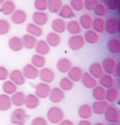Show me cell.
<instances>
[{"label": "cell", "mask_w": 120, "mask_h": 125, "mask_svg": "<svg viewBox=\"0 0 120 125\" xmlns=\"http://www.w3.org/2000/svg\"><path fill=\"white\" fill-rule=\"evenodd\" d=\"M9 77V72L5 66H0V81H5Z\"/></svg>", "instance_id": "cell-50"}, {"label": "cell", "mask_w": 120, "mask_h": 125, "mask_svg": "<svg viewBox=\"0 0 120 125\" xmlns=\"http://www.w3.org/2000/svg\"><path fill=\"white\" fill-rule=\"evenodd\" d=\"M11 107H12L11 96L7 94H1L0 95V111H8Z\"/></svg>", "instance_id": "cell-36"}, {"label": "cell", "mask_w": 120, "mask_h": 125, "mask_svg": "<svg viewBox=\"0 0 120 125\" xmlns=\"http://www.w3.org/2000/svg\"><path fill=\"white\" fill-rule=\"evenodd\" d=\"M46 42H47V44L50 47H57L60 44V42H61V38H60L59 34L51 31V33H48L47 37H46Z\"/></svg>", "instance_id": "cell-26"}, {"label": "cell", "mask_w": 120, "mask_h": 125, "mask_svg": "<svg viewBox=\"0 0 120 125\" xmlns=\"http://www.w3.org/2000/svg\"><path fill=\"white\" fill-rule=\"evenodd\" d=\"M48 98L52 103H60L61 100H64L65 94L60 87H55V89H51V91L48 94Z\"/></svg>", "instance_id": "cell-11"}, {"label": "cell", "mask_w": 120, "mask_h": 125, "mask_svg": "<svg viewBox=\"0 0 120 125\" xmlns=\"http://www.w3.org/2000/svg\"><path fill=\"white\" fill-rule=\"evenodd\" d=\"M71 8L73 10H82L84 0H71Z\"/></svg>", "instance_id": "cell-47"}, {"label": "cell", "mask_w": 120, "mask_h": 125, "mask_svg": "<svg viewBox=\"0 0 120 125\" xmlns=\"http://www.w3.org/2000/svg\"><path fill=\"white\" fill-rule=\"evenodd\" d=\"M61 7H63L61 0H47V9L51 13H59Z\"/></svg>", "instance_id": "cell-34"}, {"label": "cell", "mask_w": 120, "mask_h": 125, "mask_svg": "<svg viewBox=\"0 0 120 125\" xmlns=\"http://www.w3.org/2000/svg\"><path fill=\"white\" fill-rule=\"evenodd\" d=\"M21 41H22V46H24L25 48H28V50L34 48L35 44H37V38L33 37V35H30V34H28V33L21 38Z\"/></svg>", "instance_id": "cell-24"}, {"label": "cell", "mask_w": 120, "mask_h": 125, "mask_svg": "<svg viewBox=\"0 0 120 125\" xmlns=\"http://www.w3.org/2000/svg\"><path fill=\"white\" fill-rule=\"evenodd\" d=\"M93 10H94V13H95L97 17H102V18H103L104 16L107 14V8L104 7V4H100V3L97 4V7H95Z\"/></svg>", "instance_id": "cell-43"}, {"label": "cell", "mask_w": 120, "mask_h": 125, "mask_svg": "<svg viewBox=\"0 0 120 125\" xmlns=\"http://www.w3.org/2000/svg\"><path fill=\"white\" fill-rule=\"evenodd\" d=\"M24 105H26V108L29 109H34L39 105V98L35 94H29L25 95V100H24Z\"/></svg>", "instance_id": "cell-16"}, {"label": "cell", "mask_w": 120, "mask_h": 125, "mask_svg": "<svg viewBox=\"0 0 120 125\" xmlns=\"http://www.w3.org/2000/svg\"><path fill=\"white\" fill-rule=\"evenodd\" d=\"M26 31H28V34L33 35V37H41L42 34H43V30H42L41 26L35 25V23H29L28 26H26Z\"/></svg>", "instance_id": "cell-38"}, {"label": "cell", "mask_w": 120, "mask_h": 125, "mask_svg": "<svg viewBox=\"0 0 120 125\" xmlns=\"http://www.w3.org/2000/svg\"><path fill=\"white\" fill-rule=\"evenodd\" d=\"M26 120H28V115H26V112L22 108L14 109L12 115H11V121L14 125H24L26 123Z\"/></svg>", "instance_id": "cell-2"}, {"label": "cell", "mask_w": 120, "mask_h": 125, "mask_svg": "<svg viewBox=\"0 0 120 125\" xmlns=\"http://www.w3.org/2000/svg\"><path fill=\"white\" fill-rule=\"evenodd\" d=\"M119 4H120V0H104V7L107 9H111V10L118 9Z\"/></svg>", "instance_id": "cell-46"}, {"label": "cell", "mask_w": 120, "mask_h": 125, "mask_svg": "<svg viewBox=\"0 0 120 125\" xmlns=\"http://www.w3.org/2000/svg\"><path fill=\"white\" fill-rule=\"evenodd\" d=\"M24 100H25V94L22 91H16L14 94H12V96H11L12 105H16V107L24 105Z\"/></svg>", "instance_id": "cell-28"}, {"label": "cell", "mask_w": 120, "mask_h": 125, "mask_svg": "<svg viewBox=\"0 0 120 125\" xmlns=\"http://www.w3.org/2000/svg\"><path fill=\"white\" fill-rule=\"evenodd\" d=\"M32 125H47V120L44 117H34L32 120Z\"/></svg>", "instance_id": "cell-49"}, {"label": "cell", "mask_w": 120, "mask_h": 125, "mask_svg": "<svg viewBox=\"0 0 120 125\" xmlns=\"http://www.w3.org/2000/svg\"><path fill=\"white\" fill-rule=\"evenodd\" d=\"M84 46H85V39H84V35H81V34L72 35L68 41V47L72 51H78Z\"/></svg>", "instance_id": "cell-4"}, {"label": "cell", "mask_w": 120, "mask_h": 125, "mask_svg": "<svg viewBox=\"0 0 120 125\" xmlns=\"http://www.w3.org/2000/svg\"><path fill=\"white\" fill-rule=\"evenodd\" d=\"M65 27H67V23H65V21L63 18H55L51 23V29H52L54 33H56V34L64 33Z\"/></svg>", "instance_id": "cell-17"}, {"label": "cell", "mask_w": 120, "mask_h": 125, "mask_svg": "<svg viewBox=\"0 0 120 125\" xmlns=\"http://www.w3.org/2000/svg\"><path fill=\"white\" fill-rule=\"evenodd\" d=\"M80 26H81V29H85V30H89V29H91V23H93V18L90 17L89 14H82L80 17Z\"/></svg>", "instance_id": "cell-39"}, {"label": "cell", "mask_w": 120, "mask_h": 125, "mask_svg": "<svg viewBox=\"0 0 120 125\" xmlns=\"http://www.w3.org/2000/svg\"><path fill=\"white\" fill-rule=\"evenodd\" d=\"M78 116L82 120H89L93 116L91 105H89V104H81L80 107H78Z\"/></svg>", "instance_id": "cell-23"}, {"label": "cell", "mask_w": 120, "mask_h": 125, "mask_svg": "<svg viewBox=\"0 0 120 125\" xmlns=\"http://www.w3.org/2000/svg\"><path fill=\"white\" fill-rule=\"evenodd\" d=\"M57 125H73V123H72L71 120H64V119H63Z\"/></svg>", "instance_id": "cell-51"}, {"label": "cell", "mask_w": 120, "mask_h": 125, "mask_svg": "<svg viewBox=\"0 0 120 125\" xmlns=\"http://www.w3.org/2000/svg\"><path fill=\"white\" fill-rule=\"evenodd\" d=\"M99 83H100V86H102V87H104V89H110V87H114L115 80H114V77H112V74L103 73L102 76L99 77Z\"/></svg>", "instance_id": "cell-18"}, {"label": "cell", "mask_w": 120, "mask_h": 125, "mask_svg": "<svg viewBox=\"0 0 120 125\" xmlns=\"http://www.w3.org/2000/svg\"><path fill=\"white\" fill-rule=\"evenodd\" d=\"M104 115V119L110 123H119L120 120V113H119V109L115 107V105H108L106 108V111L103 112Z\"/></svg>", "instance_id": "cell-3"}, {"label": "cell", "mask_w": 120, "mask_h": 125, "mask_svg": "<svg viewBox=\"0 0 120 125\" xmlns=\"http://www.w3.org/2000/svg\"><path fill=\"white\" fill-rule=\"evenodd\" d=\"M4 1H5V0H0V5H1V4L4 3Z\"/></svg>", "instance_id": "cell-58"}, {"label": "cell", "mask_w": 120, "mask_h": 125, "mask_svg": "<svg viewBox=\"0 0 120 125\" xmlns=\"http://www.w3.org/2000/svg\"><path fill=\"white\" fill-rule=\"evenodd\" d=\"M26 17H28V14H26L25 10L16 9L12 14H11V21L13 23H16V25H21V23H24L26 21Z\"/></svg>", "instance_id": "cell-10"}, {"label": "cell", "mask_w": 120, "mask_h": 125, "mask_svg": "<svg viewBox=\"0 0 120 125\" xmlns=\"http://www.w3.org/2000/svg\"><path fill=\"white\" fill-rule=\"evenodd\" d=\"M30 62H32V65H34L35 68L41 69V68H43L44 64H46V59H44V56H42V55L35 53L32 56V61Z\"/></svg>", "instance_id": "cell-40"}, {"label": "cell", "mask_w": 120, "mask_h": 125, "mask_svg": "<svg viewBox=\"0 0 120 125\" xmlns=\"http://www.w3.org/2000/svg\"><path fill=\"white\" fill-rule=\"evenodd\" d=\"M34 48H35V52L38 55H42V56H44V55H47L50 52V46L47 44L46 41H38Z\"/></svg>", "instance_id": "cell-29"}, {"label": "cell", "mask_w": 120, "mask_h": 125, "mask_svg": "<svg viewBox=\"0 0 120 125\" xmlns=\"http://www.w3.org/2000/svg\"><path fill=\"white\" fill-rule=\"evenodd\" d=\"M118 33L120 34V21H119V26H118Z\"/></svg>", "instance_id": "cell-54"}, {"label": "cell", "mask_w": 120, "mask_h": 125, "mask_svg": "<svg viewBox=\"0 0 120 125\" xmlns=\"http://www.w3.org/2000/svg\"><path fill=\"white\" fill-rule=\"evenodd\" d=\"M56 68H57V70H59L60 73H68V70L72 68V62H71L69 59L63 57V59H60V60L56 62Z\"/></svg>", "instance_id": "cell-22"}, {"label": "cell", "mask_w": 120, "mask_h": 125, "mask_svg": "<svg viewBox=\"0 0 120 125\" xmlns=\"http://www.w3.org/2000/svg\"><path fill=\"white\" fill-rule=\"evenodd\" d=\"M48 21V14L46 12H34L33 13V23H35L38 26H43Z\"/></svg>", "instance_id": "cell-14"}, {"label": "cell", "mask_w": 120, "mask_h": 125, "mask_svg": "<svg viewBox=\"0 0 120 125\" xmlns=\"http://www.w3.org/2000/svg\"><path fill=\"white\" fill-rule=\"evenodd\" d=\"M12 125H14V124H12Z\"/></svg>", "instance_id": "cell-59"}, {"label": "cell", "mask_w": 120, "mask_h": 125, "mask_svg": "<svg viewBox=\"0 0 120 125\" xmlns=\"http://www.w3.org/2000/svg\"><path fill=\"white\" fill-rule=\"evenodd\" d=\"M108 102L107 100H95L91 105V111L95 115H103V112L106 111V108L108 107Z\"/></svg>", "instance_id": "cell-15"}, {"label": "cell", "mask_w": 120, "mask_h": 125, "mask_svg": "<svg viewBox=\"0 0 120 125\" xmlns=\"http://www.w3.org/2000/svg\"><path fill=\"white\" fill-rule=\"evenodd\" d=\"M98 3L99 0H84V8H86L87 10H93Z\"/></svg>", "instance_id": "cell-48"}, {"label": "cell", "mask_w": 120, "mask_h": 125, "mask_svg": "<svg viewBox=\"0 0 120 125\" xmlns=\"http://www.w3.org/2000/svg\"><path fill=\"white\" fill-rule=\"evenodd\" d=\"M21 72H22L25 78H28V80H34V78H37L38 74H39V69L35 68V66L32 65V64H26L24 68H22Z\"/></svg>", "instance_id": "cell-6"}, {"label": "cell", "mask_w": 120, "mask_h": 125, "mask_svg": "<svg viewBox=\"0 0 120 125\" xmlns=\"http://www.w3.org/2000/svg\"><path fill=\"white\" fill-rule=\"evenodd\" d=\"M65 30H68L69 34L76 35V34H80L82 29H81L78 21H69V22L67 23V27H65Z\"/></svg>", "instance_id": "cell-37"}, {"label": "cell", "mask_w": 120, "mask_h": 125, "mask_svg": "<svg viewBox=\"0 0 120 125\" xmlns=\"http://www.w3.org/2000/svg\"><path fill=\"white\" fill-rule=\"evenodd\" d=\"M64 119V112L59 107H51L47 111V120L51 124H59Z\"/></svg>", "instance_id": "cell-1"}, {"label": "cell", "mask_w": 120, "mask_h": 125, "mask_svg": "<svg viewBox=\"0 0 120 125\" xmlns=\"http://www.w3.org/2000/svg\"><path fill=\"white\" fill-rule=\"evenodd\" d=\"M14 10H16V5H14V3L12 0H5V1L0 5V12L5 16H11Z\"/></svg>", "instance_id": "cell-21"}, {"label": "cell", "mask_w": 120, "mask_h": 125, "mask_svg": "<svg viewBox=\"0 0 120 125\" xmlns=\"http://www.w3.org/2000/svg\"><path fill=\"white\" fill-rule=\"evenodd\" d=\"M118 98H119V91L115 87L106 89V96H104V100H107L108 103H114V102L118 100Z\"/></svg>", "instance_id": "cell-33"}, {"label": "cell", "mask_w": 120, "mask_h": 125, "mask_svg": "<svg viewBox=\"0 0 120 125\" xmlns=\"http://www.w3.org/2000/svg\"><path fill=\"white\" fill-rule=\"evenodd\" d=\"M8 47L11 51H13V52H18V51H21L24 48V46H22V41L20 37H12L8 41Z\"/></svg>", "instance_id": "cell-20"}, {"label": "cell", "mask_w": 120, "mask_h": 125, "mask_svg": "<svg viewBox=\"0 0 120 125\" xmlns=\"http://www.w3.org/2000/svg\"><path fill=\"white\" fill-rule=\"evenodd\" d=\"M104 22H106V20H103L102 17H97L93 20V23H91V29L97 31L98 34L103 33L104 31Z\"/></svg>", "instance_id": "cell-32"}, {"label": "cell", "mask_w": 120, "mask_h": 125, "mask_svg": "<svg viewBox=\"0 0 120 125\" xmlns=\"http://www.w3.org/2000/svg\"><path fill=\"white\" fill-rule=\"evenodd\" d=\"M11 25L7 20H0V35H4L7 33H9Z\"/></svg>", "instance_id": "cell-45"}, {"label": "cell", "mask_w": 120, "mask_h": 125, "mask_svg": "<svg viewBox=\"0 0 120 125\" xmlns=\"http://www.w3.org/2000/svg\"><path fill=\"white\" fill-rule=\"evenodd\" d=\"M82 73L84 72L80 66H72V68L68 70V78L73 82H78V81H81Z\"/></svg>", "instance_id": "cell-19"}, {"label": "cell", "mask_w": 120, "mask_h": 125, "mask_svg": "<svg viewBox=\"0 0 120 125\" xmlns=\"http://www.w3.org/2000/svg\"><path fill=\"white\" fill-rule=\"evenodd\" d=\"M78 125H93V124L90 123V120H81Z\"/></svg>", "instance_id": "cell-53"}, {"label": "cell", "mask_w": 120, "mask_h": 125, "mask_svg": "<svg viewBox=\"0 0 120 125\" xmlns=\"http://www.w3.org/2000/svg\"><path fill=\"white\" fill-rule=\"evenodd\" d=\"M93 125H104L103 123H97V124H93Z\"/></svg>", "instance_id": "cell-56"}, {"label": "cell", "mask_w": 120, "mask_h": 125, "mask_svg": "<svg viewBox=\"0 0 120 125\" xmlns=\"http://www.w3.org/2000/svg\"><path fill=\"white\" fill-rule=\"evenodd\" d=\"M102 68L106 74H115V68H116V60L112 57H106L102 61Z\"/></svg>", "instance_id": "cell-7"}, {"label": "cell", "mask_w": 120, "mask_h": 125, "mask_svg": "<svg viewBox=\"0 0 120 125\" xmlns=\"http://www.w3.org/2000/svg\"><path fill=\"white\" fill-rule=\"evenodd\" d=\"M3 91H4V94H7V95H12V94H14L17 91V85H14L12 81H4V83H3Z\"/></svg>", "instance_id": "cell-41"}, {"label": "cell", "mask_w": 120, "mask_h": 125, "mask_svg": "<svg viewBox=\"0 0 120 125\" xmlns=\"http://www.w3.org/2000/svg\"><path fill=\"white\" fill-rule=\"evenodd\" d=\"M89 73H90L94 78L99 80V77L102 76L104 72H103V68H102V65H100L99 62H93V64L90 65V68H89Z\"/></svg>", "instance_id": "cell-30"}, {"label": "cell", "mask_w": 120, "mask_h": 125, "mask_svg": "<svg viewBox=\"0 0 120 125\" xmlns=\"http://www.w3.org/2000/svg\"><path fill=\"white\" fill-rule=\"evenodd\" d=\"M59 16L60 18H73L76 16V12L71 8V5H63L59 10Z\"/></svg>", "instance_id": "cell-31"}, {"label": "cell", "mask_w": 120, "mask_h": 125, "mask_svg": "<svg viewBox=\"0 0 120 125\" xmlns=\"http://www.w3.org/2000/svg\"><path fill=\"white\" fill-rule=\"evenodd\" d=\"M116 10H118V13L120 14V4H119V7H118V9H116Z\"/></svg>", "instance_id": "cell-55"}, {"label": "cell", "mask_w": 120, "mask_h": 125, "mask_svg": "<svg viewBox=\"0 0 120 125\" xmlns=\"http://www.w3.org/2000/svg\"><path fill=\"white\" fill-rule=\"evenodd\" d=\"M108 125H119V124H118V123H110Z\"/></svg>", "instance_id": "cell-57"}, {"label": "cell", "mask_w": 120, "mask_h": 125, "mask_svg": "<svg viewBox=\"0 0 120 125\" xmlns=\"http://www.w3.org/2000/svg\"><path fill=\"white\" fill-rule=\"evenodd\" d=\"M73 86H75V82L71 81L68 77H64L60 80V89L63 91H69V90L73 89Z\"/></svg>", "instance_id": "cell-42"}, {"label": "cell", "mask_w": 120, "mask_h": 125, "mask_svg": "<svg viewBox=\"0 0 120 125\" xmlns=\"http://www.w3.org/2000/svg\"><path fill=\"white\" fill-rule=\"evenodd\" d=\"M118 26H119V20L111 17L106 20V22H104V31L108 34H116L118 33Z\"/></svg>", "instance_id": "cell-8"}, {"label": "cell", "mask_w": 120, "mask_h": 125, "mask_svg": "<svg viewBox=\"0 0 120 125\" xmlns=\"http://www.w3.org/2000/svg\"><path fill=\"white\" fill-rule=\"evenodd\" d=\"M50 91H51V87H50L48 83H44V82H41L35 86V95L39 98V99H43V98H47Z\"/></svg>", "instance_id": "cell-9"}, {"label": "cell", "mask_w": 120, "mask_h": 125, "mask_svg": "<svg viewBox=\"0 0 120 125\" xmlns=\"http://www.w3.org/2000/svg\"><path fill=\"white\" fill-rule=\"evenodd\" d=\"M34 8L38 12H44L47 9V0H34Z\"/></svg>", "instance_id": "cell-44"}, {"label": "cell", "mask_w": 120, "mask_h": 125, "mask_svg": "<svg viewBox=\"0 0 120 125\" xmlns=\"http://www.w3.org/2000/svg\"><path fill=\"white\" fill-rule=\"evenodd\" d=\"M91 90H93V98L95 100H104V96H106V89L104 87H102L100 85H97Z\"/></svg>", "instance_id": "cell-35"}, {"label": "cell", "mask_w": 120, "mask_h": 125, "mask_svg": "<svg viewBox=\"0 0 120 125\" xmlns=\"http://www.w3.org/2000/svg\"><path fill=\"white\" fill-rule=\"evenodd\" d=\"M107 50L111 53H120V38H112L107 42Z\"/></svg>", "instance_id": "cell-27"}, {"label": "cell", "mask_w": 120, "mask_h": 125, "mask_svg": "<svg viewBox=\"0 0 120 125\" xmlns=\"http://www.w3.org/2000/svg\"><path fill=\"white\" fill-rule=\"evenodd\" d=\"M38 77L41 78L42 82H44V83H50V82H52L54 80H55V73H54L50 68L43 66V68L39 69V74H38Z\"/></svg>", "instance_id": "cell-5"}, {"label": "cell", "mask_w": 120, "mask_h": 125, "mask_svg": "<svg viewBox=\"0 0 120 125\" xmlns=\"http://www.w3.org/2000/svg\"><path fill=\"white\" fill-rule=\"evenodd\" d=\"M84 39H85V43H90V44H94L99 41V34L94 31L93 29H89L85 31V35H84Z\"/></svg>", "instance_id": "cell-25"}, {"label": "cell", "mask_w": 120, "mask_h": 125, "mask_svg": "<svg viewBox=\"0 0 120 125\" xmlns=\"http://www.w3.org/2000/svg\"><path fill=\"white\" fill-rule=\"evenodd\" d=\"M9 80L12 81L14 85L20 86V85H24V83H25V80H26V78L24 77V74H22L21 70L14 69V70H12V72H9Z\"/></svg>", "instance_id": "cell-12"}, {"label": "cell", "mask_w": 120, "mask_h": 125, "mask_svg": "<svg viewBox=\"0 0 120 125\" xmlns=\"http://www.w3.org/2000/svg\"><path fill=\"white\" fill-rule=\"evenodd\" d=\"M115 74L120 78V62H116V68H115Z\"/></svg>", "instance_id": "cell-52"}, {"label": "cell", "mask_w": 120, "mask_h": 125, "mask_svg": "<svg viewBox=\"0 0 120 125\" xmlns=\"http://www.w3.org/2000/svg\"><path fill=\"white\" fill-rule=\"evenodd\" d=\"M81 82H82V85H84L86 89H93V87H95V86L98 85V81H97V78H94L89 72H87V73H82Z\"/></svg>", "instance_id": "cell-13"}]
</instances>
